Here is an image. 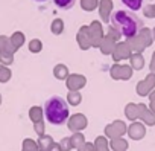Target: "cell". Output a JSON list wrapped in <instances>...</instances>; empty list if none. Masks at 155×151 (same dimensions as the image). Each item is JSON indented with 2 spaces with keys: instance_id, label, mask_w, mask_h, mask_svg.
Here are the masks:
<instances>
[{
  "instance_id": "1",
  "label": "cell",
  "mask_w": 155,
  "mask_h": 151,
  "mask_svg": "<svg viewBox=\"0 0 155 151\" xmlns=\"http://www.w3.org/2000/svg\"><path fill=\"white\" fill-rule=\"evenodd\" d=\"M110 23H111V29L125 37V38H135L141 29H143V22L138 15H135L131 11H125V9H119L114 11L110 17Z\"/></svg>"
},
{
  "instance_id": "5",
  "label": "cell",
  "mask_w": 155,
  "mask_h": 151,
  "mask_svg": "<svg viewBox=\"0 0 155 151\" xmlns=\"http://www.w3.org/2000/svg\"><path fill=\"white\" fill-rule=\"evenodd\" d=\"M104 6H102V19L108 20L110 19V9H111V0H102Z\"/></svg>"
},
{
  "instance_id": "6",
  "label": "cell",
  "mask_w": 155,
  "mask_h": 151,
  "mask_svg": "<svg viewBox=\"0 0 155 151\" xmlns=\"http://www.w3.org/2000/svg\"><path fill=\"white\" fill-rule=\"evenodd\" d=\"M96 3H97L96 0H84V2H82V5L84 6H88V8L90 6H96Z\"/></svg>"
},
{
  "instance_id": "2",
  "label": "cell",
  "mask_w": 155,
  "mask_h": 151,
  "mask_svg": "<svg viewBox=\"0 0 155 151\" xmlns=\"http://www.w3.org/2000/svg\"><path fill=\"white\" fill-rule=\"evenodd\" d=\"M44 115L49 124L62 125L68 118V105L61 96H52L44 104Z\"/></svg>"
},
{
  "instance_id": "8",
  "label": "cell",
  "mask_w": 155,
  "mask_h": 151,
  "mask_svg": "<svg viewBox=\"0 0 155 151\" xmlns=\"http://www.w3.org/2000/svg\"><path fill=\"white\" fill-rule=\"evenodd\" d=\"M35 2H47V0H35Z\"/></svg>"
},
{
  "instance_id": "7",
  "label": "cell",
  "mask_w": 155,
  "mask_h": 151,
  "mask_svg": "<svg viewBox=\"0 0 155 151\" xmlns=\"http://www.w3.org/2000/svg\"><path fill=\"white\" fill-rule=\"evenodd\" d=\"M53 29H55V31H58V32L62 29V23H61V20H56V22H55V25H53Z\"/></svg>"
},
{
  "instance_id": "4",
  "label": "cell",
  "mask_w": 155,
  "mask_h": 151,
  "mask_svg": "<svg viewBox=\"0 0 155 151\" xmlns=\"http://www.w3.org/2000/svg\"><path fill=\"white\" fill-rule=\"evenodd\" d=\"M122 2L131 9V11H138L143 5V0H122Z\"/></svg>"
},
{
  "instance_id": "3",
  "label": "cell",
  "mask_w": 155,
  "mask_h": 151,
  "mask_svg": "<svg viewBox=\"0 0 155 151\" xmlns=\"http://www.w3.org/2000/svg\"><path fill=\"white\" fill-rule=\"evenodd\" d=\"M53 3H55V6H58L59 9H70V8H73L74 6V3H76V0H53Z\"/></svg>"
}]
</instances>
